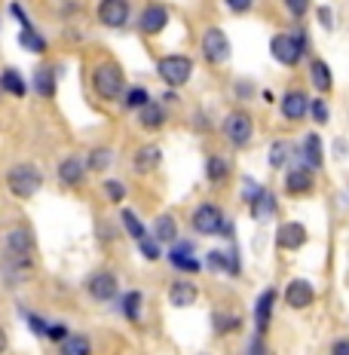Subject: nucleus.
<instances>
[{
    "label": "nucleus",
    "mask_w": 349,
    "mask_h": 355,
    "mask_svg": "<svg viewBox=\"0 0 349 355\" xmlns=\"http://www.w3.org/2000/svg\"><path fill=\"white\" fill-rule=\"evenodd\" d=\"M3 184H6V190H10V196H16V199L25 202V199H34L37 193H40L43 172L34 166V162H16V166L6 168Z\"/></svg>",
    "instance_id": "obj_1"
},
{
    "label": "nucleus",
    "mask_w": 349,
    "mask_h": 355,
    "mask_svg": "<svg viewBox=\"0 0 349 355\" xmlns=\"http://www.w3.org/2000/svg\"><path fill=\"white\" fill-rule=\"evenodd\" d=\"M92 92L99 95L101 101H117L126 92V77L123 68L117 62H101L95 64L92 71Z\"/></svg>",
    "instance_id": "obj_2"
},
{
    "label": "nucleus",
    "mask_w": 349,
    "mask_h": 355,
    "mask_svg": "<svg viewBox=\"0 0 349 355\" xmlns=\"http://www.w3.org/2000/svg\"><path fill=\"white\" fill-rule=\"evenodd\" d=\"M307 31H294V34H276L270 40V53L276 58L279 64H285V68H294V64H300V58L307 55Z\"/></svg>",
    "instance_id": "obj_3"
},
{
    "label": "nucleus",
    "mask_w": 349,
    "mask_h": 355,
    "mask_svg": "<svg viewBox=\"0 0 349 355\" xmlns=\"http://www.w3.org/2000/svg\"><path fill=\"white\" fill-rule=\"evenodd\" d=\"M34 251H37V239H34L31 227L16 224L3 233V251H0V257H10V261H34Z\"/></svg>",
    "instance_id": "obj_4"
},
{
    "label": "nucleus",
    "mask_w": 349,
    "mask_h": 355,
    "mask_svg": "<svg viewBox=\"0 0 349 355\" xmlns=\"http://www.w3.org/2000/svg\"><path fill=\"white\" fill-rule=\"evenodd\" d=\"M157 73L169 86H184L193 77V58L190 55H162V58H157Z\"/></svg>",
    "instance_id": "obj_5"
},
{
    "label": "nucleus",
    "mask_w": 349,
    "mask_h": 355,
    "mask_svg": "<svg viewBox=\"0 0 349 355\" xmlns=\"http://www.w3.org/2000/svg\"><path fill=\"white\" fill-rule=\"evenodd\" d=\"M221 132H224V138L233 147H242L251 141V135H255V120H251L245 110H233V114L224 116V125H221Z\"/></svg>",
    "instance_id": "obj_6"
},
{
    "label": "nucleus",
    "mask_w": 349,
    "mask_h": 355,
    "mask_svg": "<svg viewBox=\"0 0 349 355\" xmlns=\"http://www.w3.org/2000/svg\"><path fill=\"white\" fill-rule=\"evenodd\" d=\"M199 46H203V55L209 64H224L230 58V40L221 28H205Z\"/></svg>",
    "instance_id": "obj_7"
},
{
    "label": "nucleus",
    "mask_w": 349,
    "mask_h": 355,
    "mask_svg": "<svg viewBox=\"0 0 349 355\" xmlns=\"http://www.w3.org/2000/svg\"><path fill=\"white\" fill-rule=\"evenodd\" d=\"M95 16H99V21L105 28H123L132 16V6H129V0H99Z\"/></svg>",
    "instance_id": "obj_8"
},
{
    "label": "nucleus",
    "mask_w": 349,
    "mask_h": 355,
    "mask_svg": "<svg viewBox=\"0 0 349 355\" xmlns=\"http://www.w3.org/2000/svg\"><path fill=\"white\" fill-rule=\"evenodd\" d=\"M86 291H89V297L92 300L110 303V300H117V294H120V282H117V276L110 270H99L86 282Z\"/></svg>",
    "instance_id": "obj_9"
},
{
    "label": "nucleus",
    "mask_w": 349,
    "mask_h": 355,
    "mask_svg": "<svg viewBox=\"0 0 349 355\" xmlns=\"http://www.w3.org/2000/svg\"><path fill=\"white\" fill-rule=\"evenodd\" d=\"M58 71L56 64H40V68L34 71V77H31V86L34 92H37V98H43V101H53L56 98V92H58Z\"/></svg>",
    "instance_id": "obj_10"
},
{
    "label": "nucleus",
    "mask_w": 349,
    "mask_h": 355,
    "mask_svg": "<svg viewBox=\"0 0 349 355\" xmlns=\"http://www.w3.org/2000/svg\"><path fill=\"white\" fill-rule=\"evenodd\" d=\"M221 224H224V211L214 202H203L196 211H193V230L203 236H218Z\"/></svg>",
    "instance_id": "obj_11"
},
{
    "label": "nucleus",
    "mask_w": 349,
    "mask_h": 355,
    "mask_svg": "<svg viewBox=\"0 0 349 355\" xmlns=\"http://www.w3.org/2000/svg\"><path fill=\"white\" fill-rule=\"evenodd\" d=\"M166 25H169V6H162V3H147L144 10H141V19H138L141 34L153 37V34L166 31Z\"/></svg>",
    "instance_id": "obj_12"
},
{
    "label": "nucleus",
    "mask_w": 349,
    "mask_h": 355,
    "mask_svg": "<svg viewBox=\"0 0 349 355\" xmlns=\"http://www.w3.org/2000/svg\"><path fill=\"white\" fill-rule=\"evenodd\" d=\"M307 239H309L307 227L297 224V220H288V224H282L279 230H276V245H279L282 251H297V248H303V245H307Z\"/></svg>",
    "instance_id": "obj_13"
},
{
    "label": "nucleus",
    "mask_w": 349,
    "mask_h": 355,
    "mask_svg": "<svg viewBox=\"0 0 349 355\" xmlns=\"http://www.w3.org/2000/svg\"><path fill=\"white\" fill-rule=\"evenodd\" d=\"M313 187H316V172L309 166H297L285 175V190L291 196H307L313 193Z\"/></svg>",
    "instance_id": "obj_14"
},
{
    "label": "nucleus",
    "mask_w": 349,
    "mask_h": 355,
    "mask_svg": "<svg viewBox=\"0 0 349 355\" xmlns=\"http://www.w3.org/2000/svg\"><path fill=\"white\" fill-rule=\"evenodd\" d=\"M56 175H58V184H62V187H80V184L86 181V162L80 157H65L58 162Z\"/></svg>",
    "instance_id": "obj_15"
},
{
    "label": "nucleus",
    "mask_w": 349,
    "mask_h": 355,
    "mask_svg": "<svg viewBox=\"0 0 349 355\" xmlns=\"http://www.w3.org/2000/svg\"><path fill=\"white\" fill-rule=\"evenodd\" d=\"M313 300H316V288L309 285L307 279H294V282H288V288H285V303L291 309H307Z\"/></svg>",
    "instance_id": "obj_16"
},
{
    "label": "nucleus",
    "mask_w": 349,
    "mask_h": 355,
    "mask_svg": "<svg viewBox=\"0 0 349 355\" xmlns=\"http://www.w3.org/2000/svg\"><path fill=\"white\" fill-rule=\"evenodd\" d=\"M279 107H282V116H285V120L297 123V120H303V116H307L309 98H307V92H300V89H291V92L282 95V105Z\"/></svg>",
    "instance_id": "obj_17"
},
{
    "label": "nucleus",
    "mask_w": 349,
    "mask_h": 355,
    "mask_svg": "<svg viewBox=\"0 0 349 355\" xmlns=\"http://www.w3.org/2000/svg\"><path fill=\"white\" fill-rule=\"evenodd\" d=\"M196 297H199V288L190 282V279H178V282H172L169 285V303L172 306H193L196 303Z\"/></svg>",
    "instance_id": "obj_18"
},
{
    "label": "nucleus",
    "mask_w": 349,
    "mask_h": 355,
    "mask_svg": "<svg viewBox=\"0 0 349 355\" xmlns=\"http://www.w3.org/2000/svg\"><path fill=\"white\" fill-rule=\"evenodd\" d=\"M0 86H3V95H12V98H25V95L31 92V86H28V80L22 77L19 68L0 71Z\"/></svg>",
    "instance_id": "obj_19"
},
{
    "label": "nucleus",
    "mask_w": 349,
    "mask_h": 355,
    "mask_svg": "<svg viewBox=\"0 0 349 355\" xmlns=\"http://www.w3.org/2000/svg\"><path fill=\"white\" fill-rule=\"evenodd\" d=\"M273 306H276V291H273V288H266L261 297H257V303H255V328H257V334H264V331L270 328Z\"/></svg>",
    "instance_id": "obj_20"
},
{
    "label": "nucleus",
    "mask_w": 349,
    "mask_h": 355,
    "mask_svg": "<svg viewBox=\"0 0 349 355\" xmlns=\"http://www.w3.org/2000/svg\"><path fill=\"white\" fill-rule=\"evenodd\" d=\"M19 46L28 49L31 55H46L49 53V40L37 31L34 25H28V28H22V31H19Z\"/></svg>",
    "instance_id": "obj_21"
},
{
    "label": "nucleus",
    "mask_w": 349,
    "mask_h": 355,
    "mask_svg": "<svg viewBox=\"0 0 349 355\" xmlns=\"http://www.w3.org/2000/svg\"><path fill=\"white\" fill-rule=\"evenodd\" d=\"M160 159H162V150H160V144H144L141 150L132 157V166H135V172L141 175H147V172H153V168L160 166Z\"/></svg>",
    "instance_id": "obj_22"
},
{
    "label": "nucleus",
    "mask_w": 349,
    "mask_h": 355,
    "mask_svg": "<svg viewBox=\"0 0 349 355\" xmlns=\"http://www.w3.org/2000/svg\"><path fill=\"white\" fill-rule=\"evenodd\" d=\"M169 261H172L178 270H187V272L199 270V261L193 257V245H190V242H175V248L169 251Z\"/></svg>",
    "instance_id": "obj_23"
},
{
    "label": "nucleus",
    "mask_w": 349,
    "mask_h": 355,
    "mask_svg": "<svg viewBox=\"0 0 349 355\" xmlns=\"http://www.w3.org/2000/svg\"><path fill=\"white\" fill-rule=\"evenodd\" d=\"M58 355H92V340L86 334H68L58 343Z\"/></svg>",
    "instance_id": "obj_24"
},
{
    "label": "nucleus",
    "mask_w": 349,
    "mask_h": 355,
    "mask_svg": "<svg viewBox=\"0 0 349 355\" xmlns=\"http://www.w3.org/2000/svg\"><path fill=\"white\" fill-rule=\"evenodd\" d=\"M138 120H141V129L157 132L160 125L166 123V110H162V105H153V101H147V105L138 110Z\"/></svg>",
    "instance_id": "obj_25"
},
{
    "label": "nucleus",
    "mask_w": 349,
    "mask_h": 355,
    "mask_svg": "<svg viewBox=\"0 0 349 355\" xmlns=\"http://www.w3.org/2000/svg\"><path fill=\"white\" fill-rule=\"evenodd\" d=\"M153 239H157L160 245L178 239V220L172 218V214H160V218L153 220Z\"/></svg>",
    "instance_id": "obj_26"
},
{
    "label": "nucleus",
    "mask_w": 349,
    "mask_h": 355,
    "mask_svg": "<svg viewBox=\"0 0 349 355\" xmlns=\"http://www.w3.org/2000/svg\"><path fill=\"white\" fill-rule=\"evenodd\" d=\"M309 80H313V86L318 89V92H328V89L334 86V73L322 58H313V62H309Z\"/></svg>",
    "instance_id": "obj_27"
},
{
    "label": "nucleus",
    "mask_w": 349,
    "mask_h": 355,
    "mask_svg": "<svg viewBox=\"0 0 349 355\" xmlns=\"http://www.w3.org/2000/svg\"><path fill=\"white\" fill-rule=\"evenodd\" d=\"M303 159H307V162H303V166H309V168H313V172H316V168H322V138H318L316 135V132H313V135H307V141H303Z\"/></svg>",
    "instance_id": "obj_28"
},
{
    "label": "nucleus",
    "mask_w": 349,
    "mask_h": 355,
    "mask_svg": "<svg viewBox=\"0 0 349 355\" xmlns=\"http://www.w3.org/2000/svg\"><path fill=\"white\" fill-rule=\"evenodd\" d=\"M110 162H114V150L110 147H92L86 157V172H105Z\"/></svg>",
    "instance_id": "obj_29"
},
{
    "label": "nucleus",
    "mask_w": 349,
    "mask_h": 355,
    "mask_svg": "<svg viewBox=\"0 0 349 355\" xmlns=\"http://www.w3.org/2000/svg\"><path fill=\"white\" fill-rule=\"evenodd\" d=\"M205 178H209L212 184H224L230 178V166L221 157H209V162H205Z\"/></svg>",
    "instance_id": "obj_30"
},
{
    "label": "nucleus",
    "mask_w": 349,
    "mask_h": 355,
    "mask_svg": "<svg viewBox=\"0 0 349 355\" xmlns=\"http://www.w3.org/2000/svg\"><path fill=\"white\" fill-rule=\"evenodd\" d=\"M120 220H123V227H126V233L132 236V239H144L147 236V230H144V224H141V218L132 209H126L123 214H120Z\"/></svg>",
    "instance_id": "obj_31"
},
{
    "label": "nucleus",
    "mask_w": 349,
    "mask_h": 355,
    "mask_svg": "<svg viewBox=\"0 0 349 355\" xmlns=\"http://www.w3.org/2000/svg\"><path fill=\"white\" fill-rule=\"evenodd\" d=\"M141 300H144V294H141V291H129L123 297V313H126V319H129V322L141 319Z\"/></svg>",
    "instance_id": "obj_32"
},
{
    "label": "nucleus",
    "mask_w": 349,
    "mask_h": 355,
    "mask_svg": "<svg viewBox=\"0 0 349 355\" xmlns=\"http://www.w3.org/2000/svg\"><path fill=\"white\" fill-rule=\"evenodd\" d=\"M288 159H291V144H288V141H273V147H270V166L282 168Z\"/></svg>",
    "instance_id": "obj_33"
},
{
    "label": "nucleus",
    "mask_w": 349,
    "mask_h": 355,
    "mask_svg": "<svg viewBox=\"0 0 349 355\" xmlns=\"http://www.w3.org/2000/svg\"><path fill=\"white\" fill-rule=\"evenodd\" d=\"M242 319L239 315H230V313H214V331L218 334H230V331H239Z\"/></svg>",
    "instance_id": "obj_34"
},
{
    "label": "nucleus",
    "mask_w": 349,
    "mask_h": 355,
    "mask_svg": "<svg viewBox=\"0 0 349 355\" xmlns=\"http://www.w3.org/2000/svg\"><path fill=\"white\" fill-rule=\"evenodd\" d=\"M126 110H141V107H144L147 105V101H151V98H147V89H141V86H135V89H129V92H126Z\"/></svg>",
    "instance_id": "obj_35"
},
{
    "label": "nucleus",
    "mask_w": 349,
    "mask_h": 355,
    "mask_svg": "<svg viewBox=\"0 0 349 355\" xmlns=\"http://www.w3.org/2000/svg\"><path fill=\"white\" fill-rule=\"evenodd\" d=\"M25 315V322H28V328H31V334H37V337H46V328H49V322L43 319V315H37V313H22Z\"/></svg>",
    "instance_id": "obj_36"
},
{
    "label": "nucleus",
    "mask_w": 349,
    "mask_h": 355,
    "mask_svg": "<svg viewBox=\"0 0 349 355\" xmlns=\"http://www.w3.org/2000/svg\"><path fill=\"white\" fill-rule=\"evenodd\" d=\"M307 114L309 116H313V120L318 123V125H322V123H328V105H325V101L322 98H316V101H309V110H307Z\"/></svg>",
    "instance_id": "obj_37"
},
{
    "label": "nucleus",
    "mask_w": 349,
    "mask_h": 355,
    "mask_svg": "<svg viewBox=\"0 0 349 355\" xmlns=\"http://www.w3.org/2000/svg\"><path fill=\"white\" fill-rule=\"evenodd\" d=\"M105 193H108L110 202H123V199H126V187L120 181H114V178H108V181H105Z\"/></svg>",
    "instance_id": "obj_38"
},
{
    "label": "nucleus",
    "mask_w": 349,
    "mask_h": 355,
    "mask_svg": "<svg viewBox=\"0 0 349 355\" xmlns=\"http://www.w3.org/2000/svg\"><path fill=\"white\" fill-rule=\"evenodd\" d=\"M68 334H71V331H68V324H65V322H49V328H46V340H53L56 346L62 343V340L68 337Z\"/></svg>",
    "instance_id": "obj_39"
},
{
    "label": "nucleus",
    "mask_w": 349,
    "mask_h": 355,
    "mask_svg": "<svg viewBox=\"0 0 349 355\" xmlns=\"http://www.w3.org/2000/svg\"><path fill=\"white\" fill-rule=\"evenodd\" d=\"M205 266L214 272H227V254L224 251H209V257H205Z\"/></svg>",
    "instance_id": "obj_40"
},
{
    "label": "nucleus",
    "mask_w": 349,
    "mask_h": 355,
    "mask_svg": "<svg viewBox=\"0 0 349 355\" xmlns=\"http://www.w3.org/2000/svg\"><path fill=\"white\" fill-rule=\"evenodd\" d=\"M138 242H141V254H144L147 261H160L162 251H160V242L157 239H147V236H144V239H138Z\"/></svg>",
    "instance_id": "obj_41"
},
{
    "label": "nucleus",
    "mask_w": 349,
    "mask_h": 355,
    "mask_svg": "<svg viewBox=\"0 0 349 355\" xmlns=\"http://www.w3.org/2000/svg\"><path fill=\"white\" fill-rule=\"evenodd\" d=\"M224 6L230 12H236V16H242V12H248L255 6V0H224Z\"/></svg>",
    "instance_id": "obj_42"
},
{
    "label": "nucleus",
    "mask_w": 349,
    "mask_h": 355,
    "mask_svg": "<svg viewBox=\"0 0 349 355\" xmlns=\"http://www.w3.org/2000/svg\"><path fill=\"white\" fill-rule=\"evenodd\" d=\"M285 6H288V12H291L294 19H300V16H307L309 0H285Z\"/></svg>",
    "instance_id": "obj_43"
},
{
    "label": "nucleus",
    "mask_w": 349,
    "mask_h": 355,
    "mask_svg": "<svg viewBox=\"0 0 349 355\" xmlns=\"http://www.w3.org/2000/svg\"><path fill=\"white\" fill-rule=\"evenodd\" d=\"M10 16H12V19H16V21H19V25H22V28H28V25H31V19H28L25 6H22V3H16V0H12V3H10Z\"/></svg>",
    "instance_id": "obj_44"
},
{
    "label": "nucleus",
    "mask_w": 349,
    "mask_h": 355,
    "mask_svg": "<svg viewBox=\"0 0 349 355\" xmlns=\"http://www.w3.org/2000/svg\"><path fill=\"white\" fill-rule=\"evenodd\" d=\"M99 239L101 242H114L117 239V230H114V224H110V220H99Z\"/></svg>",
    "instance_id": "obj_45"
},
{
    "label": "nucleus",
    "mask_w": 349,
    "mask_h": 355,
    "mask_svg": "<svg viewBox=\"0 0 349 355\" xmlns=\"http://www.w3.org/2000/svg\"><path fill=\"white\" fill-rule=\"evenodd\" d=\"M318 21H322L325 31H331L334 28V12L328 10V6H318Z\"/></svg>",
    "instance_id": "obj_46"
},
{
    "label": "nucleus",
    "mask_w": 349,
    "mask_h": 355,
    "mask_svg": "<svg viewBox=\"0 0 349 355\" xmlns=\"http://www.w3.org/2000/svg\"><path fill=\"white\" fill-rule=\"evenodd\" d=\"M331 355H349V340H337V343H331Z\"/></svg>",
    "instance_id": "obj_47"
},
{
    "label": "nucleus",
    "mask_w": 349,
    "mask_h": 355,
    "mask_svg": "<svg viewBox=\"0 0 349 355\" xmlns=\"http://www.w3.org/2000/svg\"><path fill=\"white\" fill-rule=\"evenodd\" d=\"M248 355H266V349H264V340H261V334H257L255 340H251V352Z\"/></svg>",
    "instance_id": "obj_48"
},
{
    "label": "nucleus",
    "mask_w": 349,
    "mask_h": 355,
    "mask_svg": "<svg viewBox=\"0 0 349 355\" xmlns=\"http://www.w3.org/2000/svg\"><path fill=\"white\" fill-rule=\"evenodd\" d=\"M6 349H10V334H6V331L0 328V355H3Z\"/></svg>",
    "instance_id": "obj_49"
},
{
    "label": "nucleus",
    "mask_w": 349,
    "mask_h": 355,
    "mask_svg": "<svg viewBox=\"0 0 349 355\" xmlns=\"http://www.w3.org/2000/svg\"><path fill=\"white\" fill-rule=\"evenodd\" d=\"M0 101H3V86H0Z\"/></svg>",
    "instance_id": "obj_50"
}]
</instances>
